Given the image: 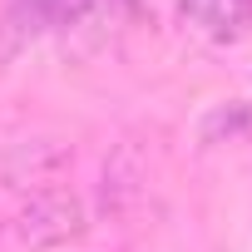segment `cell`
I'll return each instance as SVG.
<instances>
[{"label": "cell", "mask_w": 252, "mask_h": 252, "mask_svg": "<svg viewBox=\"0 0 252 252\" xmlns=\"http://www.w3.org/2000/svg\"><path fill=\"white\" fill-rule=\"evenodd\" d=\"M15 237L35 252L45 247H64L74 237H84V203L64 188H45V193H30L25 208L15 213Z\"/></svg>", "instance_id": "1"}, {"label": "cell", "mask_w": 252, "mask_h": 252, "mask_svg": "<svg viewBox=\"0 0 252 252\" xmlns=\"http://www.w3.org/2000/svg\"><path fill=\"white\" fill-rule=\"evenodd\" d=\"M99 193H104V213H114V218H124L139 203V193H144V158H139L134 144H124L104 163V188Z\"/></svg>", "instance_id": "2"}, {"label": "cell", "mask_w": 252, "mask_h": 252, "mask_svg": "<svg viewBox=\"0 0 252 252\" xmlns=\"http://www.w3.org/2000/svg\"><path fill=\"white\" fill-rule=\"evenodd\" d=\"M178 5L208 40H237L252 25V0H178Z\"/></svg>", "instance_id": "3"}, {"label": "cell", "mask_w": 252, "mask_h": 252, "mask_svg": "<svg viewBox=\"0 0 252 252\" xmlns=\"http://www.w3.org/2000/svg\"><path fill=\"white\" fill-rule=\"evenodd\" d=\"M69 163V149L55 144V139H40V144H15L10 158H5V183H45L50 173H60Z\"/></svg>", "instance_id": "4"}, {"label": "cell", "mask_w": 252, "mask_h": 252, "mask_svg": "<svg viewBox=\"0 0 252 252\" xmlns=\"http://www.w3.org/2000/svg\"><path fill=\"white\" fill-rule=\"evenodd\" d=\"M247 129H252V104L247 99H227V104H218L203 119V144H222V139H237Z\"/></svg>", "instance_id": "5"}, {"label": "cell", "mask_w": 252, "mask_h": 252, "mask_svg": "<svg viewBox=\"0 0 252 252\" xmlns=\"http://www.w3.org/2000/svg\"><path fill=\"white\" fill-rule=\"evenodd\" d=\"M94 5H104V0H45L50 10V25H79Z\"/></svg>", "instance_id": "6"}]
</instances>
